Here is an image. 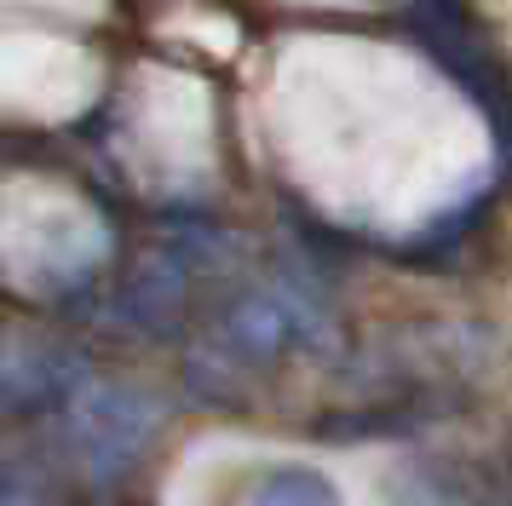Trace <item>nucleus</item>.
Instances as JSON below:
<instances>
[{"label": "nucleus", "instance_id": "obj_1", "mask_svg": "<svg viewBox=\"0 0 512 506\" xmlns=\"http://www.w3.org/2000/svg\"><path fill=\"white\" fill-rule=\"evenodd\" d=\"M254 506H340V489L317 472H271Z\"/></svg>", "mask_w": 512, "mask_h": 506}]
</instances>
